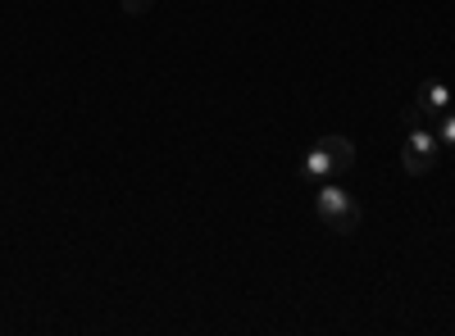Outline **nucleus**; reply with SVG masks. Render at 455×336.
<instances>
[{
    "label": "nucleus",
    "instance_id": "nucleus-1",
    "mask_svg": "<svg viewBox=\"0 0 455 336\" xmlns=\"http://www.w3.org/2000/svg\"><path fill=\"white\" fill-rule=\"evenodd\" d=\"M315 214L323 218V228L337 232V237H351V232L360 228V205H355V196L341 191V186H319Z\"/></svg>",
    "mask_w": 455,
    "mask_h": 336
},
{
    "label": "nucleus",
    "instance_id": "nucleus-2",
    "mask_svg": "<svg viewBox=\"0 0 455 336\" xmlns=\"http://www.w3.org/2000/svg\"><path fill=\"white\" fill-rule=\"evenodd\" d=\"M451 109V87L442 82V78H428L424 87H419V100H410L405 109H401V119L410 123V128H437V119Z\"/></svg>",
    "mask_w": 455,
    "mask_h": 336
},
{
    "label": "nucleus",
    "instance_id": "nucleus-3",
    "mask_svg": "<svg viewBox=\"0 0 455 336\" xmlns=\"http://www.w3.org/2000/svg\"><path fill=\"white\" fill-rule=\"evenodd\" d=\"M437 160H442L437 132H433V128H410V137H405V145H401V168H405L410 177H424V173L437 168Z\"/></svg>",
    "mask_w": 455,
    "mask_h": 336
},
{
    "label": "nucleus",
    "instance_id": "nucleus-4",
    "mask_svg": "<svg viewBox=\"0 0 455 336\" xmlns=\"http://www.w3.org/2000/svg\"><path fill=\"white\" fill-rule=\"evenodd\" d=\"M319 151L328 155L332 173H347V168H355V141H351V137L328 132V137H319Z\"/></svg>",
    "mask_w": 455,
    "mask_h": 336
},
{
    "label": "nucleus",
    "instance_id": "nucleus-5",
    "mask_svg": "<svg viewBox=\"0 0 455 336\" xmlns=\"http://www.w3.org/2000/svg\"><path fill=\"white\" fill-rule=\"evenodd\" d=\"M300 177H310V182H319V177H332V164H328V155L319 151V145H315V151L306 155V164H300Z\"/></svg>",
    "mask_w": 455,
    "mask_h": 336
},
{
    "label": "nucleus",
    "instance_id": "nucleus-6",
    "mask_svg": "<svg viewBox=\"0 0 455 336\" xmlns=\"http://www.w3.org/2000/svg\"><path fill=\"white\" fill-rule=\"evenodd\" d=\"M433 132H437V141H442V145H455V109H446V114L437 119V128H433Z\"/></svg>",
    "mask_w": 455,
    "mask_h": 336
},
{
    "label": "nucleus",
    "instance_id": "nucleus-7",
    "mask_svg": "<svg viewBox=\"0 0 455 336\" xmlns=\"http://www.w3.org/2000/svg\"><path fill=\"white\" fill-rule=\"evenodd\" d=\"M150 5H156V0H124V14H150Z\"/></svg>",
    "mask_w": 455,
    "mask_h": 336
}]
</instances>
